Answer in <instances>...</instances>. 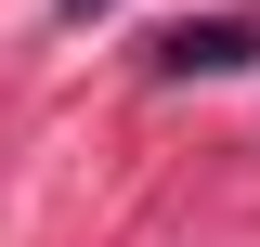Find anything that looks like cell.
Masks as SVG:
<instances>
[{
  "label": "cell",
  "instance_id": "cell-1",
  "mask_svg": "<svg viewBox=\"0 0 260 247\" xmlns=\"http://www.w3.org/2000/svg\"><path fill=\"white\" fill-rule=\"evenodd\" d=\"M247 65H260V26H247V13H208V26L182 13V26L156 39V78H247Z\"/></svg>",
  "mask_w": 260,
  "mask_h": 247
},
{
  "label": "cell",
  "instance_id": "cell-2",
  "mask_svg": "<svg viewBox=\"0 0 260 247\" xmlns=\"http://www.w3.org/2000/svg\"><path fill=\"white\" fill-rule=\"evenodd\" d=\"M52 13H65V26H91V13H117V0H52Z\"/></svg>",
  "mask_w": 260,
  "mask_h": 247
}]
</instances>
